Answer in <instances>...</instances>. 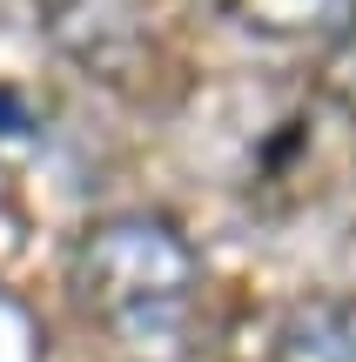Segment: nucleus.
Instances as JSON below:
<instances>
[{
  "label": "nucleus",
  "mask_w": 356,
  "mask_h": 362,
  "mask_svg": "<svg viewBox=\"0 0 356 362\" xmlns=\"http://www.w3.org/2000/svg\"><path fill=\"white\" fill-rule=\"evenodd\" d=\"M74 309L134 362H175L202 309V255L168 215L121 208L81 228L67 255Z\"/></svg>",
  "instance_id": "f257e3e1"
},
{
  "label": "nucleus",
  "mask_w": 356,
  "mask_h": 362,
  "mask_svg": "<svg viewBox=\"0 0 356 362\" xmlns=\"http://www.w3.org/2000/svg\"><path fill=\"white\" fill-rule=\"evenodd\" d=\"M34 7H40V27L54 34V47L101 81H121L142 54L128 0H34Z\"/></svg>",
  "instance_id": "f03ea898"
},
{
  "label": "nucleus",
  "mask_w": 356,
  "mask_h": 362,
  "mask_svg": "<svg viewBox=\"0 0 356 362\" xmlns=\"http://www.w3.org/2000/svg\"><path fill=\"white\" fill-rule=\"evenodd\" d=\"M269 362H356V296H309L282 315Z\"/></svg>",
  "instance_id": "7ed1b4c3"
},
{
  "label": "nucleus",
  "mask_w": 356,
  "mask_h": 362,
  "mask_svg": "<svg viewBox=\"0 0 356 362\" xmlns=\"http://www.w3.org/2000/svg\"><path fill=\"white\" fill-rule=\"evenodd\" d=\"M222 7L269 40H343V34H356V0H222Z\"/></svg>",
  "instance_id": "20e7f679"
}]
</instances>
